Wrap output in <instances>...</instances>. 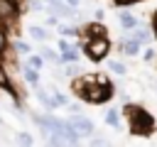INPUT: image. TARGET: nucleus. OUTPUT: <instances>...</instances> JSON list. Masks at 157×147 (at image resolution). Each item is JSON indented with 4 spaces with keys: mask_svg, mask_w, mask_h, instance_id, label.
I'll use <instances>...</instances> for the list:
<instances>
[{
    "mask_svg": "<svg viewBox=\"0 0 157 147\" xmlns=\"http://www.w3.org/2000/svg\"><path fill=\"white\" fill-rule=\"evenodd\" d=\"M125 115H128V123H130V132L132 135H152L155 132V118L140 108V105H125Z\"/></svg>",
    "mask_w": 157,
    "mask_h": 147,
    "instance_id": "nucleus-1",
    "label": "nucleus"
},
{
    "mask_svg": "<svg viewBox=\"0 0 157 147\" xmlns=\"http://www.w3.org/2000/svg\"><path fill=\"white\" fill-rule=\"evenodd\" d=\"M81 98L88 100V103H105V100L113 98V86H110V81L108 83H98L91 76L88 83H86V88H83V93H81Z\"/></svg>",
    "mask_w": 157,
    "mask_h": 147,
    "instance_id": "nucleus-2",
    "label": "nucleus"
},
{
    "mask_svg": "<svg viewBox=\"0 0 157 147\" xmlns=\"http://www.w3.org/2000/svg\"><path fill=\"white\" fill-rule=\"evenodd\" d=\"M83 51L91 61H103L110 51V39L108 37H88L83 44Z\"/></svg>",
    "mask_w": 157,
    "mask_h": 147,
    "instance_id": "nucleus-3",
    "label": "nucleus"
},
{
    "mask_svg": "<svg viewBox=\"0 0 157 147\" xmlns=\"http://www.w3.org/2000/svg\"><path fill=\"white\" fill-rule=\"evenodd\" d=\"M69 125L81 135V137H91L93 132H96V127H93V123L88 120V118H83L81 113H74L71 118H69Z\"/></svg>",
    "mask_w": 157,
    "mask_h": 147,
    "instance_id": "nucleus-4",
    "label": "nucleus"
},
{
    "mask_svg": "<svg viewBox=\"0 0 157 147\" xmlns=\"http://www.w3.org/2000/svg\"><path fill=\"white\" fill-rule=\"evenodd\" d=\"M17 20V0H0V22H15Z\"/></svg>",
    "mask_w": 157,
    "mask_h": 147,
    "instance_id": "nucleus-5",
    "label": "nucleus"
},
{
    "mask_svg": "<svg viewBox=\"0 0 157 147\" xmlns=\"http://www.w3.org/2000/svg\"><path fill=\"white\" fill-rule=\"evenodd\" d=\"M34 88H37V86H34ZM34 93H37V100H39V103H42L47 110H54V108H59V100H56V96H54V93L49 96V91H44V88H37Z\"/></svg>",
    "mask_w": 157,
    "mask_h": 147,
    "instance_id": "nucleus-6",
    "label": "nucleus"
},
{
    "mask_svg": "<svg viewBox=\"0 0 157 147\" xmlns=\"http://www.w3.org/2000/svg\"><path fill=\"white\" fill-rule=\"evenodd\" d=\"M120 51H123L125 56H135V54L140 51V42L132 39V37H123V42H120Z\"/></svg>",
    "mask_w": 157,
    "mask_h": 147,
    "instance_id": "nucleus-7",
    "label": "nucleus"
},
{
    "mask_svg": "<svg viewBox=\"0 0 157 147\" xmlns=\"http://www.w3.org/2000/svg\"><path fill=\"white\" fill-rule=\"evenodd\" d=\"M118 22H120V27L128 32V29H132V27H137V20H135V15L132 12H128V10H123V12H118Z\"/></svg>",
    "mask_w": 157,
    "mask_h": 147,
    "instance_id": "nucleus-8",
    "label": "nucleus"
},
{
    "mask_svg": "<svg viewBox=\"0 0 157 147\" xmlns=\"http://www.w3.org/2000/svg\"><path fill=\"white\" fill-rule=\"evenodd\" d=\"M22 78H25L29 86H37V83H39V69L25 64V66H22Z\"/></svg>",
    "mask_w": 157,
    "mask_h": 147,
    "instance_id": "nucleus-9",
    "label": "nucleus"
},
{
    "mask_svg": "<svg viewBox=\"0 0 157 147\" xmlns=\"http://www.w3.org/2000/svg\"><path fill=\"white\" fill-rule=\"evenodd\" d=\"M27 34H29V39H34V42H44V39L49 37V32H47V27H39V24H29V29H27Z\"/></svg>",
    "mask_w": 157,
    "mask_h": 147,
    "instance_id": "nucleus-10",
    "label": "nucleus"
},
{
    "mask_svg": "<svg viewBox=\"0 0 157 147\" xmlns=\"http://www.w3.org/2000/svg\"><path fill=\"white\" fill-rule=\"evenodd\" d=\"M125 37H132V39H137L140 44H147V42H150V34H147L145 27H132V29H128Z\"/></svg>",
    "mask_w": 157,
    "mask_h": 147,
    "instance_id": "nucleus-11",
    "label": "nucleus"
},
{
    "mask_svg": "<svg viewBox=\"0 0 157 147\" xmlns=\"http://www.w3.org/2000/svg\"><path fill=\"white\" fill-rule=\"evenodd\" d=\"M59 59L66 64V61H76L78 59V47H74V44H69L66 49H61L59 51Z\"/></svg>",
    "mask_w": 157,
    "mask_h": 147,
    "instance_id": "nucleus-12",
    "label": "nucleus"
},
{
    "mask_svg": "<svg viewBox=\"0 0 157 147\" xmlns=\"http://www.w3.org/2000/svg\"><path fill=\"white\" fill-rule=\"evenodd\" d=\"M86 32H88V37H105L108 34V29L101 22H88L86 24Z\"/></svg>",
    "mask_w": 157,
    "mask_h": 147,
    "instance_id": "nucleus-13",
    "label": "nucleus"
},
{
    "mask_svg": "<svg viewBox=\"0 0 157 147\" xmlns=\"http://www.w3.org/2000/svg\"><path fill=\"white\" fill-rule=\"evenodd\" d=\"M39 56H42L44 61H54V64H59V61H61V59H59V51H56V49H52V47H42Z\"/></svg>",
    "mask_w": 157,
    "mask_h": 147,
    "instance_id": "nucleus-14",
    "label": "nucleus"
},
{
    "mask_svg": "<svg viewBox=\"0 0 157 147\" xmlns=\"http://www.w3.org/2000/svg\"><path fill=\"white\" fill-rule=\"evenodd\" d=\"M108 71H113L115 76H125V74H128L125 64H123V61H118V59H108Z\"/></svg>",
    "mask_w": 157,
    "mask_h": 147,
    "instance_id": "nucleus-15",
    "label": "nucleus"
},
{
    "mask_svg": "<svg viewBox=\"0 0 157 147\" xmlns=\"http://www.w3.org/2000/svg\"><path fill=\"white\" fill-rule=\"evenodd\" d=\"M105 123H108L110 127H120V110L110 108V110L105 113Z\"/></svg>",
    "mask_w": 157,
    "mask_h": 147,
    "instance_id": "nucleus-16",
    "label": "nucleus"
},
{
    "mask_svg": "<svg viewBox=\"0 0 157 147\" xmlns=\"http://www.w3.org/2000/svg\"><path fill=\"white\" fill-rule=\"evenodd\" d=\"M64 76H66V78H76V76H81V69H78V64H76V61H66Z\"/></svg>",
    "mask_w": 157,
    "mask_h": 147,
    "instance_id": "nucleus-17",
    "label": "nucleus"
},
{
    "mask_svg": "<svg viewBox=\"0 0 157 147\" xmlns=\"http://www.w3.org/2000/svg\"><path fill=\"white\" fill-rule=\"evenodd\" d=\"M0 88H12V81H10L7 71H5V64H2V59H0Z\"/></svg>",
    "mask_w": 157,
    "mask_h": 147,
    "instance_id": "nucleus-18",
    "label": "nucleus"
},
{
    "mask_svg": "<svg viewBox=\"0 0 157 147\" xmlns=\"http://www.w3.org/2000/svg\"><path fill=\"white\" fill-rule=\"evenodd\" d=\"M76 32H78L76 27H69V24H59V37H66V39H69V37H76Z\"/></svg>",
    "mask_w": 157,
    "mask_h": 147,
    "instance_id": "nucleus-19",
    "label": "nucleus"
},
{
    "mask_svg": "<svg viewBox=\"0 0 157 147\" xmlns=\"http://www.w3.org/2000/svg\"><path fill=\"white\" fill-rule=\"evenodd\" d=\"M27 64L34 66V69H42V66H44V59H42L39 54H27Z\"/></svg>",
    "mask_w": 157,
    "mask_h": 147,
    "instance_id": "nucleus-20",
    "label": "nucleus"
},
{
    "mask_svg": "<svg viewBox=\"0 0 157 147\" xmlns=\"http://www.w3.org/2000/svg\"><path fill=\"white\" fill-rule=\"evenodd\" d=\"M142 59H145V61H147V64H150V61H155V59H157V51H155V49H152V47H147V49H145V51H142Z\"/></svg>",
    "mask_w": 157,
    "mask_h": 147,
    "instance_id": "nucleus-21",
    "label": "nucleus"
},
{
    "mask_svg": "<svg viewBox=\"0 0 157 147\" xmlns=\"http://www.w3.org/2000/svg\"><path fill=\"white\" fill-rule=\"evenodd\" d=\"M12 47H15V51H20V54H29V44H27V42H15Z\"/></svg>",
    "mask_w": 157,
    "mask_h": 147,
    "instance_id": "nucleus-22",
    "label": "nucleus"
},
{
    "mask_svg": "<svg viewBox=\"0 0 157 147\" xmlns=\"http://www.w3.org/2000/svg\"><path fill=\"white\" fill-rule=\"evenodd\" d=\"M17 142H20V145H32L34 140H32V135H27V132H17Z\"/></svg>",
    "mask_w": 157,
    "mask_h": 147,
    "instance_id": "nucleus-23",
    "label": "nucleus"
},
{
    "mask_svg": "<svg viewBox=\"0 0 157 147\" xmlns=\"http://www.w3.org/2000/svg\"><path fill=\"white\" fill-rule=\"evenodd\" d=\"M5 32H7V29H5V24L0 22V51L7 47V34H5Z\"/></svg>",
    "mask_w": 157,
    "mask_h": 147,
    "instance_id": "nucleus-24",
    "label": "nucleus"
},
{
    "mask_svg": "<svg viewBox=\"0 0 157 147\" xmlns=\"http://www.w3.org/2000/svg\"><path fill=\"white\" fill-rule=\"evenodd\" d=\"M91 145H108L105 137H98V135H91Z\"/></svg>",
    "mask_w": 157,
    "mask_h": 147,
    "instance_id": "nucleus-25",
    "label": "nucleus"
},
{
    "mask_svg": "<svg viewBox=\"0 0 157 147\" xmlns=\"http://www.w3.org/2000/svg\"><path fill=\"white\" fill-rule=\"evenodd\" d=\"M64 0H44V5L49 7V12H52V7H56V5H61Z\"/></svg>",
    "mask_w": 157,
    "mask_h": 147,
    "instance_id": "nucleus-26",
    "label": "nucleus"
},
{
    "mask_svg": "<svg viewBox=\"0 0 157 147\" xmlns=\"http://www.w3.org/2000/svg\"><path fill=\"white\" fill-rule=\"evenodd\" d=\"M66 105L71 108V113H78V110H81V103H66Z\"/></svg>",
    "mask_w": 157,
    "mask_h": 147,
    "instance_id": "nucleus-27",
    "label": "nucleus"
},
{
    "mask_svg": "<svg viewBox=\"0 0 157 147\" xmlns=\"http://www.w3.org/2000/svg\"><path fill=\"white\" fill-rule=\"evenodd\" d=\"M118 5H132V2H140V0H115Z\"/></svg>",
    "mask_w": 157,
    "mask_h": 147,
    "instance_id": "nucleus-28",
    "label": "nucleus"
},
{
    "mask_svg": "<svg viewBox=\"0 0 157 147\" xmlns=\"http://www.w3.org/2000/svg\"><path fill=\"white\" fill-rule=\"evenodd\" d=\"M152 32L157 34V12H155V17H152Z\"/></svg>",
    "mask_w": 157,
    "mask_h": 147,
    "instance_id": "nucleus-29",
    "label": "nucleus"
},
{
    "mask_svg": "<svg viewBox=\"0 0 157 147\" xmlns=\"http://www.w3.org/2000/svg\"><path fill=\"white\" fill-rule=\"evenodd\" d=\"M64 2H66V5H71V7H76V5L81 2V0H64Z\"/></svg>",
    "mask_w": 157,
    "mask_h": 147,
    "instance_id": "nucleus-30",
    "label": "nucleus"
}]
</instances>
